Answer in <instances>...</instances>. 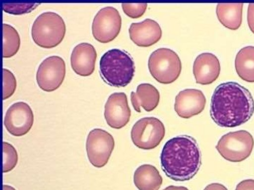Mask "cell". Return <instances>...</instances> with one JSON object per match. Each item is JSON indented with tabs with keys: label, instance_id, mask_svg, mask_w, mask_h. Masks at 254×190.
<instances>
[{
	"label": "cell",
	"instance_id": "cell-1",
	"mask_svg": "<svg viewBox=\"0 0 254 190\" xmlns=\"http://www.w3.org/2000/svg\"><path fill=\"white\" fill-rule=\"evenodd\" d=\"M254 112V100L250 92L235 82H224L211 97L210 114L221 127L233 128L247 122Z\"/></svg>",
	"mask_w": 254,
	"mask_h": 190
},
{
	"label": "cell",
	"instance_id": "cell-2",
	"mask_svg": "<svg viewBox=\"0 0 254 190\" xmlns=\"http://www.w3.org/2000/svg\"><path fill=\"white\" fill-rule=\"evenodd\" d=\"M160 163L162 170L171 179L190 180L201 164V152L196 141L186 135L170 139L162 149Z\"/></svg>",
	"mask_w": 254,
	"mask_h": 190
},
{
	"label": "cell",
	"instance_id": "cell-3",
	"mask_svg": "<svg viewBox=\"0 0 254 190\" xmlns=\"http://www.w3.org/2000/svg\"><path fill=\"white\" fill-rule=\"evenodd\" d=\"M100 73L103 80L115 87H124L132 80L135 65L133 59L126 51L113 48L101 57Z\"/></svg>",
	"mask_w": 254,
	"mask_h": 190
},
{
	"label": "cell",
	"instance_id": "cell-4",
	"mask_svg": "<svg viewBox=\"0 0 254 190\" xmlns=\"http://www.w3.org/2000/svg\"><path fill=\"white\" fill-rule=\"evenodd\" d=\"M66 27L63 18L54 12L46 11L34 20L31 28L34 42L47 48L58 46L63 40Z\"/></svg>",
	"mask_w": 254,
	"mask_h": 190
},
{
	"label": "cell",
	"instance_id": "cell-5",
	"mask_svg": "<svg viewBox=\"0 0 254 190\" xmlns=\"http://www.w3.org/2000/svg\"><path fill=\"white\" fill-rule=\"evenodd\" d=\"M148 69L158 82L168 84L174 82L180 76L182 63L178 55L172 49L162 48L154 50L148 59Z\"/></svg>",
	"mask_w": 254,
	"mask_h": 190
},
{
	"label": "cell",
	"instance_id": "cell-6",
	"mask_svg": "<svg viewBox=\"0 0 254 190\" xmlns=\"http://www.w3.org/2000/svg\"><path fill=\"white\" fill-rule=\"evenodd\" d=\"M254 145L252 135L247 131L239 130L228 133L220 139L215 147L226 160L241 162L251 154Z\"/></svg>",
	"mask_w": 254,
	"mask_h": 190
},
{
	"label": "cell",
	"instance_id": "cell-7",
	"mask_svg": "<svg viewBox=\"0 0 254 190\" xmlns=\"http://www.w3.org/2000/svg\"><path fill=\"white\" fill-rule=\"evenodd\" d=\"M165 134L164 125L159 119L146 117L135 123L131 129L130 135L132 142L136 146L149 150L159 144Z\"/></svg>",
	"mask_w": 254,
	"mask_h": 190
},
{
	"label": "cell",
	"instance_id": "cell-8",
	"mask_svg": "<svg viewBox=\"0 0 254 190\" xmlns=\"http://www.w3.org/2000/svg\"><path fill=\"white\" fill-rule=\"evenodd\" d=\"M113 136L101 129L91 130L88 135L86 149L91 164L97 168L104 166L108 162L114 148Z\"/></svg>",
	"mask_w": 254,
	"mask_h": 190
},
{
	"label": "cell",
	"instance_id": "cell-9",
	"mask_svg": "<svg viewBox=\"0 0 254 190\" xmlns=\"http://www.w3.org/2000/svg\"><path fill=\"white\" fill-rule=\"evenodd\" d=\"M122 26V18L118 10L112 6L100 9L94 16L92 24V33L98 42L107 43L119 35Z\"/></svg>",
	"mask_w": 254,
	"mask_h": 190
},
{
	"label": "cell",
	"instance_id": "cell-10",
	"mask_svg": "<svg viewBox=\"0 0 254 190\" xmlns=\"http://www.w3.org/2000/svg\"><path fill=\"white\" fill-rule=\"evenodd\" d=\"M65 75L64 61L59 56L52 55L44 59L39 65L36 73V81L42 90L52 92L60 87Z\"/></svg>",
	"mask_w": 254,
	"mask_h": 190
},
{
	"label": "cell",
	"instance_id": "cell-11",
	"mask_svg": "<svg viewBox=\"0 0 254 190\" xmlns=\"http://www.w3.org/2000/svg\"><path fill=\"white\" fill-rule=\"evenodd\" d=\"M34 115L30 106L19 101L12 104L6 112L4 125L12 135L20 137L26 134L31 129Z\"/></svg>",
	"mask_w": 254,
	"mask_h": 190
},
{
	"label": "cell",
	"instance_id": "cell-12",
	"mask_svg": "<svg viewBox=\"0 0 254 190\" xmlns=\"http://www.w3.org/2000/svg\"><path fill=\"white\" fill-rule=\"evenodd\" d=\"M131 111L125 93L112 94L105 105L104 117L108 125L112 128L120 129L129 122Z\"/></svg>",
	"mask_w": 254,
	"mask_h": 190
},
{
	"label": "cell",
	"instance_id": "cell-13",
	"mask_svg": "<svg viewBox=\"0 0 254 190\" xmlns=\"http://www.w3.org/2000/svg\"><path fill=\"white\" fill-rule=\"evenodd\" d=\"M206 98L199 90L187 89L180 91L175 97L174 109L181 118L189 119L204 109Z\"/></svg>",
	"mask_w": 254,
	"mask_h": 190
},
{
	"label": "cell",
	"instance_id": "cell-14",
	"mask_svg": "<svg viewBox=\"0 0 254 190\" xmlns=\"http://www.w3.org/2000/svg\"><path fill=\"white\" fill-rule=\"evenodd\" d=\"M128 32L130 40L141 47H150L158 42L162 37L159 24L149 18L141 22L131 23Z\"/></svg>",
	"mask_w": 254,
	"mask_h": 190
},
{
	"label": "cell",
	"instance_id": "cell-15",
	"mask_svg": "<svg viewBox=\"0 0 254 190\" xmlns=\"http://www.w3.org/2000/svg\"><path fill=\"white\" fill-rule=\"evenodd\" d=\"M220 64L215 55L210 52L199 54L194 61L193 73L196 83L208 85L215 81L220 72Z\"/></svg>",
	"mask_w": 254,
	"mask_h": 190
},
{
	"label": "cell",
	"instance_id": "cell-16",
	"mask_svg": "<svg viewBox=\"0 0 254 190\" xmlns=\"http://www.w3.org/2000/svg\"><path fill=\"white\" fill-rule=\"evenodd\" d=\"M96 57L95 48L91 44L80 43L72 51L70 56L71 68L80 76H89L94 70Z\"/></svg>",
	"mask_w": 254,
	"mask_h": 190
},
{
	"label": "cell",
	"instance_id": "cell-17",
	"mask_svg": "<svg viewBox=\"0 0 254 190\" xmlns=\"http://www.w3.org/2000/svg\"><path fill=\"white\" fill-rule=\"evenodd\" d=\"M160 93L153 85L148 83L139 84L135 92H131L130 100L134 110L140 112L142 107L145 111L150 112L158 105Z\"/></svg>",
	"mask_w": 254,
	"mask_h": 190
},
{
	"label": "cell",
	"instance_id": "cell-18",
	"mask_svg": "<svg viewBox=\"0 0 254 190\" xmlns=\"http://www.w3.org/2000/svg\"><path fill=\"white\" fill-rule=\"evenodd\" d=\"M163 179L157 168L151 164L139 166L133 175V182L139 190H158Z\"/></svg>",
	"mask_w": 254,
	"mask_h": 190
},
{
	"label": "cell",
	"instance_id": "cell-19",
	"mask_svg": "<svg viewBox=\"0 0 254 190\" xmlns=\"http://www.w3.org/2000/svg\"><path fill=\"white\" fill-rule=\"evenodd\" d=\"M243 3H218L216 12L219 21L226 28L238 29L242 21Z\"/></svg>",
	"mask_w": 254,
	"mask_h": 190
},
{
	"label": "cell",
	"instance_id": "cell-20",
	"mask_svg": "<svg viewBox=\"0 0 254 190\" xmlns=\"http://www.w3.org/2000/svg\"><path fill=\"white\" fill-rule=\"evenodd\" d=\"M235 67L241 79L248 82H254V46L245 47L238 52Z\"/></svg>",
	"mask_w": 254,
	"mask_h": 190
},
{
	"label": "cell",
	"instance_id": "cell-21",
	"mask_svg": "<svg viewBox=\"0 0 254 190\" xmlns=\"http://www.w3.org/2000/svg\"><path fill=\"white\" fill-rule=\"evenodd\" d=\"M3 57H10L18 51L20 39L17 30L11 25L3 23Z\"/></svg>",
	"mask_w": 254,
	"mask_h": 190
},
{
	"label": "cell",
	"instance_id": "cell-22",
	"mask_svg": "<svg viewBox=\"0 0 254 190\" xmlns=\"http://www.w3.org/2000/svg\"><path fill=\"white\" fill-rule=\"evenodd\" d=\"M3 173H6L16 166L18 161V155L13 145L3 142Z\"/></svg>",
	"mask_w": 254,
	"mask_h": 190
},
{
	"label": "cell",
	"instance_id": "cell-23",
	"mask_svg": "<svg viewBox=\"0 0 254 190\" xmlns=\"http://www.w3.org/2000/svg\"><path fill=\"white\" fill-rule=\"evenodd\" d=\"M40 3L37 2H4L2 4L3 10L14 15L30 12Z\"/></svg>",
	"mask_w": 254,
	"mask_h": 190
},
{
	"label": "cell",
	"instance_id": "cell-24",
	"mask_svg": "<svg viewBox=\"0 0 254 190\" xmlns=\"http://www.w3.org/2000/svg\"><path fill=\"white\" fill-rule=\"evenodd\" d=\"M16 87V80L13 74L9 70L3 68V97L5 100L14 93Z\"/></svg>",
	"mask_w": 254,
	"mask_h": 190
},
{
	"label": "cell",
	"instance_id": "cell-25",
	"mask_svg": "<svg viewBox=\"0 0 254 190\" xmlns=\"http://www.w3.org/2000/svg\"><path fill=\"white\" fill-rule=\"evenodd\" d=\"M147 6V3L122 4V7L125 13L132 18H137L142 16Z\"/></svg>",
	"mask_w": 254,
	"mask_h": 190
},
{
	"label": "cell",
	"instance_id": "cell-26",
	"mask_svg": "<svg viewBox=\"0 0 254 190\" xmlns=\"http://www.w3.org/2000/svg\"><path fill=\"white\" fill-rule=\"evenodd\" d=\"M235 190H254V180H243L237 185Z\"/></svg>",
	"mask_w": 254,
	"mask_h": 190
},
{
	"label": "cell",
	"instance_id": "cell-27",
	"mask_svg": "<svg viewBox=\"0 0 254 190\" xmlns=\"http://www.w3.org/2000/svg\"><path fill=\"white\" fill-rule=\"evenodd\" d=\"M247 20L250 30L254 34V3L248 5Z\"/></svg>",
	"mask_w": 254,
	"mask_h": 190
},
{
	"label": "cell",
	"instance_id": "cell-28",
	"mask_svg": "<svg viewBox=\"0 0 254 190\" xmlns=\"http://www.w3.org/2000/svg\"><path fill=\"white\" fill-rule=\"evenodd\" d=\"M203 190H228L223 185L214 183L208 185Z\"/></svg>",
	"mask_w": 254,
	"mask_h": 190
},
{
	"label": "cell",
	"instance_id": "cell-29",
	"mask_svg": "<svg viewBox=\"0 0 254 190\" xmlns=\"http://www.w3.org/2000/svg\"><path fill=\"white\" fill-rule=\"evenodd\" d=\"M162 190H189V189L184 186H176L171 185L163 189Z\"/></svg>",
	"mask_w": 254,
	"mask_h": 190
},
{
	"label": "cell",
	"instance_id": "cell-30",
	"mask_svg": "<svg viewBox=\"0 0 254 190\" xmlns=\"http://www.w3.org/2000/svg\"><path fill=\"white\" fill-rule=\"evenodd\" d=\"M3 190H16L14 188H13L12 187H11L10 186L4 185L3 186Z\"/></svg>",
	"mask_w": 254,
	"mask_h": 190
}]
</instances>
